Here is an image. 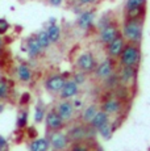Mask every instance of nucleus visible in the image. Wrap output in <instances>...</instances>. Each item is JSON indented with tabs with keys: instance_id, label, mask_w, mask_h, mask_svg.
I'll return each mask as SVG.
<instances>
[{
	"instance_id": "nucleus-1",
	"label": "nucleus",
	"mask_w": 150,
	"mask_h": 151,
	"mask_svg": "<svg viewBox=\"0 0 150 151\" xmlns=\"http://www.w3.org/2000/svg\"><path fill=\"white\" fill-rule=\"evenodd\" d=\"M144 33V19L125 20L121 28V36L128 43L140 45Z\"/></svg>"
},
{
	"instance_id": "nucleus-2",
	"label": "nucleus",
	"mask_w": 150,
	"mask_h": 151,
	"mask_svg": "<svg viewBox=\"0 0 150 151\" xmlns=\"http://www.w3.org/2000/svg\"><path fill=\"white\" fill-rule=\"evenodd\" d=\"M141 59V50L140 46L134 45V43H128L126 42L125 47H124L123 53L119 57L120 65L126 66V67H136L140 63Z\"/></svg>"
},
{
	"instance_id": "nucleus-3",
	"label": "nucleus",
	"mask_w": 150,
	"mask_h": 151,
	"mask_svg": "<svg viewBox=\"0 0 150 151\" xmlns=\"http://www.w3.org/2000/svg\"><path fill=\"white\" fill-rule=\"evenodd\" d=\"M146 0H126L124 5L125 20L144 19Z\"/></svg>"
},
{
	"instance_id": "nucleus-4",
	"label": "nucleus",
	"mask_w": 150,
	"mask_h": 151,
	"mask_svg": "<svg viewBox=\"0 0 150 151\" xmlns=\"http://www.w3.org/2000/svg\"><path fill=\"white\" fill-rule=\"evenodd\" d=\"M121 34V29L119 28V25L115 22H108L104 27L100 28L99 30V41L103 45H108L109 42H112L115 38H117Z\"/></svg>"
},
{
	"instance_id": "nucleus-5",
	"label": "nucleus",
	"mask_w": 150,
	"mask_h": 151,
	"mask_svg": "<svg viewBox=\"0 0 150 151\" xmlns=\"http://www.w3.org/2000/svg\"><path fill=\"white\" fill-rule=\"evenodd\" d=\"M48 139H49V143H50V147L54 151L66 150L69 146V142H70L67 134H65V133L61 132V130H54V132H51Z\"/></svg>"
},
{
	"instance_id": "nucleus-6",
	"label": "nucleus",
	"mask_w": 150,
	"mask_h": 151,
	"mask_svg": "<svg viewBox=\"0 0 150 151\" xmlns=\"http://www.w3.org/2000/svg\"><path fill=\"white\" fill-rule=\"evenodd\" d=\"M95 76L100 80H105L107 78H109L112 74H115V65H113V59L112 58H107L102 63L95 67L94 70Z\"/></svg>"
},
{
	"instance_id": "nucleus-7",
	"label": "nucleus",
	"mask_w": 150,
	"mask_h": 151,
	"mask_svg": "<svg viewBox=\"0 0 150 151\" xmlns=\"http://www.w3.org/2000/svg\"><path fill=\"white\" fill-rule=\"evenodd\" d=\"M45 124L46 127H48L50 132H54V130H61L63 126H65V121L62 120V117L57 113L56 108L50 109L45 116Z\"/></svg>"
},
{
	"instance_id": "nucleus-8",
	"label": "nucleus",
	"mask_w": 150,
	"mask_h": 151,
	"mask_svg": "<svg viewBox=\"0 0 150 151\" xmlns=\"http://www.w3.org/2000/svg\"><path fill=\"white\" fill-rule=\"evenodd\" d=\"M76 67L79 68L82 72H91V71H94L95 67H96V60H95V57L90 53V51L83 53L76 59Z\"/></svg>"
},
{
	"instance_id": "nucleus-9",
	"label": "nucleus",
	"mask_w": 150,
	"mask_h": 151,
	"mask_svg": "<svg viewBox=\"0 0 150 151\" xmlns=\"http://www.w3.org/2000/svg\"><path fill=\"white\" fill-rule=\"evenodd\" d=\"M125 45H126V41L120 34L117 38H115L113 41L107 45V54H108V57L112 58V59H117L121 55V53H123Z\"/></svg>"
},
{
	"instance_id": "nucleus-10",
	"label": "nucleus",
	"mask_w": 150,
	"mask_h": 151,
	"mask_svg": "<svg viewBox=\"0 0 150 151\" xmlns=\"http://www.w3.org/2000/svg\"><path fill=\"white\" fill-rule=\"evenodd\" d=\"M56 110H57V113L62 117V120L65 121H70L71 118L74 117V114H75V109L74 108V105H73V101H70V100H62V101H59L58 104H57V106H56Z\"/></svg>"
},
{
	"instance_id": "nucleus-11",
	"label": "nucleus",
	"mask_w": 150,
	"mask_h": 151,
	"mask_svg": "<svg viewBox=\"0 0 150 151\" xmlns=\"http://www.w3.org/2000/svg\"><path fill=\"white\" fill-rule=\"evenodd\" d=\"M65 83H66L65 78H63L62 75L56 74V75H51V76H49L48 79H46L45 87L48 91L53 92V93H56V92L59 93V91L62 89V87L65 86Z\"/></svg>"
},
{
	"instance_id": "nucleus-12",
	"label": "nucleus",
	"mask_w": 150,
	"mask_h": 151,
	"mask_svg": "<svg viewBox=\"0 0 150 151\" xmlns=\"http://www.w3.org/2000/svg\"><path fill=\"white\" fill-rule=\"evenodd\" d=\"M66 134H67V137H69L70 141L82 142V141H84V139L88 137L90 132H88V129L86 126H83V125H78V126H73L67 133H66Z\"/></svg>"
},
{
	"instance_id": "nucleus-13",
	"label": "nucleus",
	"mask_w": 150,
	"mask_h": 151,
	"mask_svg": "<svg viewBox=\"0 0 150 151\" xmlns=\"http://www.w3.org/2000/svg\"><path fill=\"white\" fill-rule=\"evenodd\" d=\"M78 92H79V86L74 80H66L65 86L59 91V96L62 100H70L76 96Z\"/></svg>"
},
{
	"instance_id": "nucleus-14",
	"label": "nucleus",
	"mask_w": 150,
	"mask_h": 151,
	"mask_svg": "<svg viewBox=\"0 0 150 151\" xmlns=\"http://www.w3.org/2000/svg\"><path fill=\"white\" fill-rule=\"evenodd\" d=\"M123 109V104L119 99H108L103 103L102 105V110H104L107 114L109 116H115V114H119Z\"/></svg>"
},
{
	"instance_id": "nucleus-15",
	"label": "nucleus",
	"mask_w": 150,
	"mask_h": 151,
	"mask_svg": "<svg viewBox=\"0 0 150 151\" xmlns=\"http://www.w3.org/2000/svg\"><path fill=\"white\" fill-rule=\"evenodd\" d=\"M136 67H126V66H121L120 74H119V82L123 86H128V84L133 83L136 79Z\"/></svg>"
},
{
	"instance_id": "nucleus-16",
	"label": "nucleus",
	"mask_w": 150,
	"mask_h": 151,
	"mask_svg": "<svg viewBox=\"0 0 150 151\" xmlns=\"http://www.w3.org/2000/svg\"><path fill=\"white\" fill-rule=\"evenodd\" d=\"M95 21V13L92 11H86L78 17V27H79L82 30H87L92 27Z\"/></svg>"
},
{
	"instance_id": "nucleus-17",
	"label": "nucleus",
	"mask_w": 150,
	"mask_h": 151,
	"mask_svg": "<svg viewBox=\"0 0 150 151\" xmlns=\"http://www.w3.org/2000/svg\"><path fill=\"white\" fill-rule=\"evenodd\" d=\"M109 121V114H107L104 110H97V113L95 114V117L92 118V121L90 122L91 127L95 130L100 129L104 124H107Z\"/></svg>"
},
{
	"instance_id": "nucleus-18",
	"label": "nucleus",
	"mask_w": 150,
	"mask_h": 151,
	"mask_svg": "<svg viewBox=\"0 0 150 151\" xmlns=\"http://www.w3.org/2000/svg\"><path fill=\"white\" fill-rule=\"evenodd\" d=\"M42 50H44V49H42V46L40 45V42L37 41L36 37L28 40V42H27V51H28V54H29L32 58L40 55L42 53Z\"/></svg>"
},
{
	"instance_id": "nucleus-19",
	"label": "nucleus",
	"mask_w": 150,
	"mask_h": 151,
	"mask_svg": "<svg viewBox=\"0 0 150 151\" xmlns=\"http://www.w3.org/2000/svg\"><path fill=\"white\" fill-rule=\"evenodd\" d=\"M17 78L22 83H29L32 80V70L27 65H20L17 67Z\"/></svg>"
},
{
	"instance_id": "nucleus-20",
	"label": "nucleus",
	"mask_w": 150,
	"mask_h": 151,
	"mask_svg": "<svg viewBox=\"0 0 150 151\" xmlns=\"http://www.w3.org/2000/svg\"><path fill=\"white\" fill-rule=\"evenodd\" d=\"M46 33H48L49 36V40H50L51 43H56L59 41L61 38V29L58 25H56V22L51 21V24L48 27V29H46Z\"/></svg>"
},
{
	"instance_id": "nucleus-21",
	"label": "nucleus",
	"mask_w": 150,
	"mask_h": 151,
	"mask_svg": "<svg viewBox=\"0 0 150 151\" xmlns=\"http://www.w3.org/2000/svg\"><path fill=\"white\" fill-rule=\"evenodd\" d=\"M49 147H50V143H49V139L46 138L34 139L30 143V151H48Z\"/></svg>"
},
{
	"instance_id": "nucleus-22",
	"label": "nucleus",
	"mask_w": 150,
	"mask_h": 151,
	"mask_svg": "<svg viewBox=\"0 0 150 151\" xmlns=\"http://www.w3.org/2000/svg\"><path fill=\"white\" fill-rule=\"evenodd\" d=\"M97 106L95 105V104H92V105L90 106H87L84 110H83V113H82V116H80V118H82V121L84 124H90L91 121H92V118L95 117V114L97 113Z\"/></svg>"
},
{
	"instance_id": "nucleus-23",
	"label": "nucleus",
	"mask_w": 150,
	"mask_h": 151,
	"mask_svg": "<svg viewBox=\"0 0 150 151\" xmlns=\"http://www.w3.org/2000/svg\"><path fill=\"white\" fill-rule=\"evenodd\" d=\"M36 38H37V41L40 42V45L42 46V49H48L49 46L51 45V42H50V40H49V36H48V33H46V30L38 32V33H37V36H36Z\"/></svg>"
},
{
	"instance_id": "nucleus-24",
	"label": "nucleus",
	"mask_w": 150,
	"mask_h": 151,
	"mask_svg": "<svg viewBox=\"0 0 150 151\" xmlns=\"http://www.w3.org/2000/svg\"><path fill=\"white\" fill-rule=\"evenodd\" d=\"M45 116H46L45 106L41 104V101H38V104L36 105V109H34V120H36V122H41V121H44Z\"/></svg>"
},
{
	"instance_id": "nucleus-25",
	"label": "nucleus",
	"mask_w": 150,
	"mask_h": 151,
	"mask_svg": "<svg viewBox=\"0 0 150 151\" xmlns=\"http://www.w3.org/2000/svg\"><path fill=\"white\" fill-rule=\"evenodd\" d=\"M97 130H99V133L102 134L103 138H109L111 134H112V132H113V127H112V124L108 121V122L104 124L100 129H97Z\"/></svg>"
},
{
	"instance_id": "nucleus-26",
	"label": "nucleus",
	"mask_w": 150,
	"mask_h": 151,
	"mask_svg": "<svg viewBox=\"0 0 150 151\" xmlns=\"http://www.w3.org/2000/svg\"><path fill=\"white\" fill-rule=\"evenodd\" d=\"M9 93V86H8L7 80L0 79V99H5Z\"/></svg>"
},
{
	"instance_id": "nucleus-27",
	"label": "nucleus",
	"mask_w": 150,
	"mask_h": 151,
	"mask_svg": "<svg viewBox=\"0 0 150 151\" xmlns=\"http://www.w3.org/2000/svg\"><path fill=\"white\" fill-rule=\"evenodd\" d=\"M28 122V113L27 110H24V112H21V114L19 116V120H17V126L19 127H24L25 125Z\"/></svg>"
},
{
	"instance_id": "nucleus-28",
	"label": "nucleus",
	"mask_w": 150,
	"mask_h": 151,
	"mask_svg": "<svg viewBox=\"0 0 150 151\" xmlns=\"http://www.w3.org/2000/svg\"><path fill=\"white\" fill-rule=\"evenodd\" d=\"M73 80L78 84V86H79V84H83V83L86 82V72H82V71H80V72H78V74H75Z\"/></svg>"
},
{
	"instance_id": "nucleus-29",
	"label": "nucleus",
	"mask_w": 150,
	"mask_h": 151,
	"mask_svg": "<svg viewBox=\"0 0 150 151\" xmlns=\"http://www.w3.org/2000/svg\"><path fill=\"white\" fill-rule=\"evenodd\" d=\"M78 5H82V7H87V5H94L97 0H74Z\"/></svg>"
},
{
	"instance_id": "nucleus-30",
	"label": "nucleus",
	"mask_w": 150,
	"mask_h": 151,
	"mask_svg": "<svg viewBox=\"0 0 150 151\" xmlns=\"http://www.w3.org/2000/svg\"><path fill=\"white\" fill-rule=\"evenodd\" d=\"M9 28V24L5 21L4 19H0V33H5Z\"/></svg>"
},
{
	"instance_id": "nucleus-31",
	"label": "nucleus",
	"mask_w": 150,
	"mask_h": 151,
	"mask_svg": "<svg viewBox=\"0 0 150 151\" xmlns=\"http://www.w3.org/2000/svg\"><path fill=\"white\" fill-rule=\"evenodd\" d=\"M71 151H88V150H87V147H86L84 145H82V143H79V142H76Z\"/></svg>"
},
{
	"instance_id": "nucleus-32",
	"label": "nucleus",
	"mask_w": 150,
	"mask_h": 151,
	"mask_svg": "<svg viewBox=\"0 0 150 151\" xmlns=\"http://www.w3.org/2000/svg\"><path fill=\"white\" fill-rule=\"evenodd\" d=\"M48 1H49V4H50V5H54V7H58V5L62 4L63 0H48Z\"/></svg>"
},
{
	"instance_id": "nucleus-33",
	"label": "nucleus",
	"mask_w": 150,
	"mask_h": 151,
	"mask_svg": "<svg viewBox=\"0 0 150 151\" xmlns=\"http://www.w3.org/2000/svg\"><path fill=\"white\" fill-rule=\"evenodd\" d=\"M5 145H7V142H5V139L0 135V151H3V149L5 147Z\"/></svg>"
},
{
	"instance_id": "nucleus-34",
	"label": "nucleus",
	"mask_w": 150,
	"mask_h": 151,
	"mask_svg": "<svg viewBox=\"0 0 150 151\" xmlns=\"http://www.w3.org/2000/svg\"><path fill=\"white\" fill-rule=\"evenodd\" d=\"M28 100H29V95H24V97H21V104H27Z\"/></svg>"
},
{
	"instance_id": "nucleus-35",
	"label": "nucleus",
	"mask_w": 150,
	"mask_h": 151,
	"mask_svg": "<svg viewBox=\"0 0 150 151\" xmlns=\"http://www.w3.org/2000/svg\"><path fill=\"white\" fill-rule=\"evenodd\" d=\"M1 46H3V40H1V36H0V50H1Z\"/></svg>"
},
{
	"instance_id": "nucleus-36",
	"label": "nucleus",
	"mask_w": 150,
	"mask_h": 151,
	"mask_svg": "<svg viewBox=\"0 0 150 151\" xmlns=\"http://www.w3.org/2000/svg\"><path fill=\"white\" fill-rule=\"evenodd\" d=\"M1 110H3V105H1V104H0V112H1Z\"/></svg>"
}]
</instances>
